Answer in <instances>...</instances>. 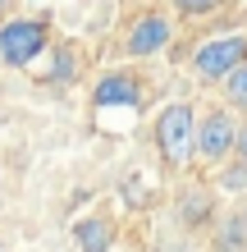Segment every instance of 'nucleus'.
Listing matches in <instances>:
<instances>
[{"label":"nucleus","instance_id":"obj_1","mask_svg":"<svg viewBox=\"0 0 247 252\" xmlns=\"http://www.w3.org/2000/svg\"><path fill=\"white\" fill-rule=\"evenodd\" d=\"M151 133H156L161 160L169 170H183L197 156V110H192V101H169V106H161Z\"/></svg>","mask_w":247,"mask_h":252},{"label":"nucleus","instance_id":"obj_2","mask_svg":"<svg viewBox=\"0 0 247 252\" xmlns=\"http://www.w3.org/2000/svg\"><path fill=\"white\" fill-rule=\"evenodd\" d=\"M247 64V37L243 32H224V37H211L192 51V73L201 83H224L229 73H238Z\"/></svg>","mask_w":247,"mask_h":252},{"label":"nucleus","instance_id":"obj_3","mask_svg":"<svg viewBox=\"0 0 247 252\" xmlns=\"http://www.w3.org/2000/svg\"><path fill=\"white\" fill-rule=\"evenodd\" d=\"M46 41H51V32L41 19H5V28H0V60L23 69L46 51Z\"/></svg>","mask_w":247,"mask_h":252},{"label":"nucleus","instance_id":"obj_4","mask_svg":"<svg viewBox=\"0 0 247 252\" xmlns=\"http://www.w3.org/2000/svg\"><path fill=\"white\" fill-rule=\"evenodd\" d=\"M238 147V124L229 110H211L206 120H197V156L211 160V165H220V160L234 156Z\"/></svg>","mask_w":247,"mask_h":252},{"label":"nucleus","instance_id":"obj_5","mask_svg":"<svg viewBox=\"0 0 247 252\" xmlns=\"http://www.w3.org/2000/svg\"><path fill=\"white\" fill-rule=\"evenodd\" d=\"M169 37H174V23L165 19V14H137L133 23H128V37H124V51L133 55V60H147V55H161L169 46Z\"/></svg>","mask_w":247,"mask_h":252},{"label":"nucleus","instance_id":"obj_6","mask_svg":"<svg viewBox=\"0 0 247 252\" xmlns=\"http://www.w3.org/2000/svg\"><path fill=\"white\" fill-rule=\"evenodd\" d=\"M74 248L78 252H114V225H110L106 216L74 220Z\"/></svg>","mask_w":247,"mask_h":252},{"label":"nucleus","instance_id":"obj_7","mask_svg":"<svg viewBox=\"0 0 247 252\" xmlns=\"http://www.w3.org/2000/svg\"><path fill=\"white\" fill-rule=\"evenodd\" d=\"M92 101L96 106H133L137 101V83H133V73H106L96 87H92Z\"/></svg>","mask_w":247,"mask_h":252},{"label":"nucleus","instance_id":"obj_8","mask_svg":"<svg viewBox=\"0 0 247 252\" xmlns=\"http://www.w3.org/2000/svg\"><path fill=\"white\" fill-rule=\"evenodd\" d=\"M224 96H229V106H234V110H247V64L224 78Z\"/></svg>","mask_w":247,"mask_h":252},{"label":"nucleus","instance_id":"obj_9","mask_svg":"<svg viewBox=\"0 0 247 252\" xmlns=\"http://www.w3.org/2000/svg\"><path fill=\"white\" fill-rule=\"evenodd\" d=\"M169 5L179 9V14H188V19H201V14H215L224 0H169Z\"/></svg>","mask_w":247,"mask_h":252},{"label":"nucleus","instance_id":"obj_10","mask_svg":"<svg viewBox=\"0 0 247 252\" xmlns=\"http://www.w3.org/2000/svg\"><path fill=\"white\" fill-rule=\"evenodd\" d=\"M224 188H247V165H243V160L224 170Z\"/></svg>","mask_w":247,"mask_h":252},{"label":"nucleus","instance_id":"obj_11","mask_svg":"<svg viewBox=\"0 0 247 252\" xmlns=\"http://www.w3.org/2000/svg\"><path fill=\"white\" fill-rule=\"evenodd\" d=\"M234 156L247 165V124H238V147H234Z\"/></svg>","mask_w":247,"mask_h":252},{"label":"nucleus","instance_id":"obj_12","mask_svg":"<svg viewBox=\"0 0 247 252\" xmlns=\"http://www.w3.org/2000/svg\"><path fill=\"white\" fill-rule=\"evenodd\" d=\"M9 5H14V0H0V19H5V14H9Z\"/></svg>","mask_w":247,"mask_h":252},{"label":"nucleus","instance_id":"obj_13","mask_svg":"<svg viewBox=\"0 0 247 252\" xmlns=\"http://www.w3.org/2000/svg\"><path fill=\"white\" fill-rule=\"evenodd\" d=\"M243 225H247V211H243Z\"/></svg>","mask_w":247,"mask_h":252},{"label":"nucleus","instance_id":"obj_14","mask_svg":"<svg viewBox=\"0 0 247 252\" xmlns=\"http://www.w3.org/2000/svg\"><path fill=\"white\" fill-rule=\"evenodd\" d=\"M114 252H119V248H114Z\"/></svg>","mask_w":247,"mask_h":252}]
</instances>
